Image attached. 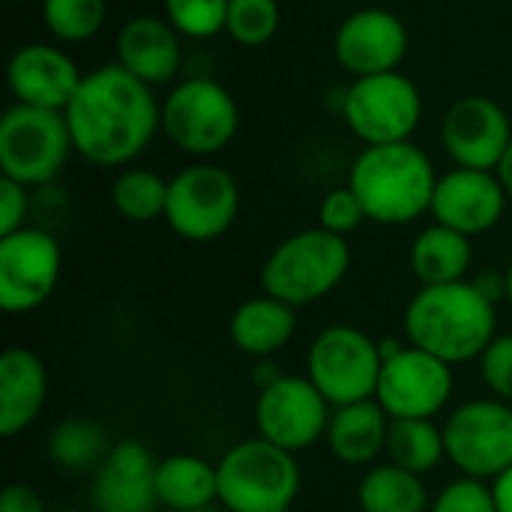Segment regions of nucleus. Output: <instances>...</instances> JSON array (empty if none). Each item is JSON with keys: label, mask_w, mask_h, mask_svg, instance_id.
I'll return each instance as SVG.
<instances>
[{"label": "nucleus", "mask_w": 512, "mask_h": 512, "mask_svg": "<svg viewBox=\"0 0 512 512\" xmlns=\"http://www.w3.org/2000/svg\"><path fill=\"white\" fill-rule=\"evenodd\" d=\"M63 114L75 153L99 168L129 165L162 129V105L150 84L120 63L87 72Z\"/></svg>", "instance_id": "f257e3e1"}, {"label": "nucleus", "mask_w": 512, "mask_h": 512, "mask_svg": "<svg viewBox=\"0 0 512 512\" xmlns=\"http://www.w3.org/2000/svg\"><path fill=\"white\" fill-rule=\"evenodd\" d=\"M495 336V300H489L474 279L423 285L405 309V342L453 369L480 360Z\"/></svg>", "instance_id": "f03ea898"}, {"label": "nucleus", "mask_w": 512, "mask_h": 512, "mask_svg": "<svg viewBox=\"0 0 512 512\" xmlns=\"http://www.w3.org/2000/svg\"><path fill=\"white\" fill-rule=\"evenodd\" d=\"M366 219L378 225H408L432 213L438 174L432 159L411 141L366 147L348 174Z\"/></svg>", "instance_id": "7ed1b4c3"}, {"label": "nucleus", "mask_w": 512, "mask_h": 512, "mask_svg": "<svg viewBox=\"0 0 512 512\" xmlns=\"http://www.w3.org/2000/svg\"><path fill=\"white\" fill-rule=\"evenodd\" d=\"M351 270L348 237L330 234L321 225L285 237L261 267L264 294L300 309L333 294Z\"/></svg>", "instance_id": "20e7f679"}, {"label": "nucleus", "mask_w": 512, "mask_h": 512, "mask_svg": "<svg viewBox=\"0 0 512 512\" xmlns=\"http://www.w3.org/2000/svg\"><path fill=\"white\" fill-rule=\"evenodd\" d=\"M216 471L225 512H288L303 486L297 456L264 438H249L225 450Z\"/></svg>", "instance_id": "39448f33"}, {"label": "nucleus", "mask_w": 512, "mask_h": 512, "mask_svg": "<svg viewBox=\"0 0 512 512\" xmlns=\"http://www.w3.org/2000/svg\"><path fill=\"white\" fill-rule=\"evenodd\" d=\"M72 147L63 111L12 105L0 117V171L21 186H48L66 165Z\"/></svg>", "instance_id": "423d86ee"}, {"label": "nucleus", "mask_w": 512, "mask_h": 512, "mask_svg": "<svg viewBox=\"0 0 512 512\" xmlns=\"http://www.w3.org/2000/svg\"><path fill=\"white\" fill-rule=\"evenodd\" d=\"M381 369V345L351 324H333L321 330L306 354V378L333 408L375 399Z\"/></svg>", "instance_id": "0eeeda50"}, {"label": "nucleus", "mask_w": 512, "mask_h": 512, "mask_svg": "<svg viewBox=\"0 0 512 512\" xmlns=\"http://www.w3.org/2000/svg\"><path fill=\"white\" fill-rule=\"evenodd\" d=\"M240 129V108L225 84L213 78L180 81L162 102V132L189 156L222 153Z\"/></svg>", "instance_id": "6e6552de"}, {"label": "nucleus", "mask_w": 512, "mask_h": 512, "mask_svg": "<svg viewBox=\"0 0 512 512\" xmlns=\"http://www.w3.org/2000/svg\"><path fill=\"white\" fill-rule=\"evenodd\" d=\"M240 213V186L222 165L198 162L168 180L165 222L189 243L222 237Z\"/></svg>", "instance_id": "1a4fd4ad"}, {"label": "nucleus", "mask_w": 512, "mask_h": 512, "mask_svg": "<svg viewBox=\"0 0 512 512\" xmlns=\"http://www.w3.org/2000/svg\"><path fill=\"white\" fill-rule=\"evenodd\" d=\"M342 114L348 129L366 147L399 144L411 141V135L417 132L423 117V96L417 84L399 69L366 75L354 78V84L345 90Z\"/></svg>", "instance_id": "9d476101"}, {"label": "nucleus", "mask_w": 512, "mask_h": 512, "mask_svg": "<svg viewBox=\"0 0 512 512\" xmlns=\"http://www.w3.org/2000/svg\"><path fill=\"white\" fill-rule=\"evenodd\" d=\"M447 459L462 477L492 483L512 468V405L501 399H471L444 423Z\"/></svg>", "instance_id": "9b49d317"}, {"label": "nucleus", "mask_w": 512, "mask_h": 512, "mask_svg": "<svg viewBox=\"0 0 512 512\" xmlns=\"http://www.w3.org/2000/svg\"><path fill=\"white\" fill-rule=\"evenodd\" d=\"M330 417L333 405L306 375H282L276 384L258 390L255 399L258 438L294 456L324 441Z\"/></svg>", "instance_id": "f8f14e48"}, {"label": "nucleus", "mask_w": 512, "mask_h": 512, "mask_svg": "<svg viewBox=\"0 0 512 512\" xmlns=\"http://www.w3.org/2000/svg\"><path fill=\"white\" fill-rule=\"evenodd\" d=\"M63 270V252L45 228H21L0 237V309L27 315L51 300Z\"/></svg>", "instance_id": "ddd939ff"}, {"label": "nucleus", "mask_w": 512, "mask_h": 512, "mask_svg": "<svg viewBox=\"0 0 512 512\" xmlns=\"http://www.w3.org/2000/svg\"><path fill=\"white\" fill-rule=\"evenodd\" d=\"M456 387L453 366L405 345L396 357L384 360L378 378V405L390 420H435Z\"/></svg>", "instance_id": "4468645a"}, {"label": "nucleus", "mask_w": 512, "mask_h": 512, "mask_svg": "<svg viewBox=\"0 0 512 512\" xmlns=\"http://www.w3.org/2000/svg\"><path fill=\"white\" fill-rule=\"evenodd\" d=\"M441 141L459 168L498 171L512 141L510 114L489 96H462L441 120Z\"/></svg>", "instance_id": "2eb2a0df"}, {"label": "nucleus", "mask_w": 512, "mask_h": 512, "mask_svg": "<svg viewBox=\"0 0 512 512\" xmlns=\"http://www.w3.org/2000/svg\"><path fill=\"white\" fill-rule=\"evenodd\" d=\"M333 54L354 78L396 72L408 54V27L390 9H357L339 24Z\"/></svg>", "instance_id": "dca6fc26"}, {"label": "nucleus", "mask_w": 512, "mask_h": 512, "mask_svg": "<svg viewBox=\"0 0 512 512\" xmlns=\"http://www.w3.org/2000/svg\"><path fill=\"white\" fill-rule=\"evenodd\" d=\"M507 189L498 171H477V168H453L438 177L432 216L438 225H447L465 237H477L492 231L507 210Z\"/></svg>", "instance_id": "f3484780"}, {"label": "nucleus", "mask_w": 512, "mask_h": 512, "mask_svg": "<svg viewBox=\"0 0 512 512\" xmlns=\"http://www.w3.org/2000/svg\"><path fill=\"white\" fill-rule=\"evenodd\" d=\"M156 465L153 453L135 441L111 444L108 456L96 465L90 480V504L96 512H153L156 498Z\"/></svg>", "instance_id": "a211bd4d"}, {"label": "nucleus", "mask_w": 512, "mask_h": 512, "mask_svg": "<svg viewBox=\"0 0 512 512\" xmlns=\"http://www.w3.org/2000/svg\"><path fill=\"white\" fill-rule=\"evenodd\" d=\"M78 63L57 45L30 42L9 57L6 81L18 105L66 111L75 90L81 87Z\"/></svg>", "instance_id": "6ab92c4d"}, {"label": "nucleus", "mask_w": 512, "mask_h": 512, "mask_svg": "<svg viewBox=\"0 0 512 512\" xmlns=\"http://www.w3.org/2000/svg\"><path fill=\"white\" fill-rule=\"evenodd\" d=\"M117 63L150 87L168 84L183 63L180 33L168 18L135 15L117 33Z\"/></svg>", "instance_id": "aec40b11"}, {"label": "nucleus", "mask_w": 512, "mask_h": 512, "mask_svg": "<svg viewBox=\"0 0 512 512\" xmlns=\"http://www.w3.org/2000/svg\"><path fill=\"white\" fill-rule=\"evenodd\" d=\"M48 402V369L30 348H6L0 354V435L27 432Z\"/></svg>", "instance_id": "412c9836"}, {"label": "nucleus", "mask_w": 512, "mask_h": 512, "mask_svg": "<svg viewBox=\"0 0 512 512\" xmlns=\"http://www.w3.org/2000/svg\"><path fill=\"white\" fill-rule=\"evenodd\" d=\"M387 435H390L387 411L378 405V399H366V402L333 408L324 441L342 465L360 468V465H375L378 456L387 453Z\"/></svg>", "instance_id": "4be33fe9"}, {"label": "nucleus", "mask_w": 512, "mask_h": 512, "mask_svg": "<svg viewBox=\"0 0 512 512\" xmlns=\"http://www.w3.org/2000/svg\"><path fill=\"white\" fill-rule=\"evenodd\" d=\"M297 333V309L261 294L246 303H240L228 321V336L231 345L255 360H270L279 354Z\"/></svg>", "instance_id": "5701e85b"}, {"label": "nucleus", "mask_w": 512, "mask_h": 512, "mask_svg": "<svg viewBox=\"0 0 512 512\" xmlns=\"http://www.w3.org/2000/svg\"><path fill=\"white\" fill-rule=\"evenodd\" d=\"M156 498L171 512L210 510L219 504V471L195 453H174L156 465Z\"/></svg>", "instance_id": "b1692460"}, {"label": "nucleus", "mask_w": 512, "mask_h": 512, "mask_svg": "<svg viewBox=\"0 0 512 512\" xmlns=\"http://www.w3.org/2000/svg\"><path fill=\"white\" fill-rule=\"evenodd\" d=\"M471 261H474L471 237L438 222L423 228L411 246V270L420 279V285L462 282L468 279Z\"/></svg>", "instance_id": "393cba45"}, {"label": "nucleus", "mask_w": 512, "mask_h": 512, "mask_svg": "<svg viewBox=\"0 0 512 512\" xmlns=\"http://www.w3.org/2000/svg\"><path fill=\"white\" fill-rule=\"evenodd\" d=\"M357 504L363 512H429V489L420 474H411L393 462L369 465L357 486Z\"/></svg>", "instance_id": "a878e982"}, {"label": "nucleus", "mask_w": 512, "mask_h": 512, "mask_svg": "<svg viewBox=\"0 0 512 512\" xmlns=\"http://www.w3.org/2000/svg\"><path fill=\"white\" fill-rule=\"evenodd\" d=\"M444 459H447L444 426H438L435 420H390L387 462L426 477Z\"/></svg>", "instance_id": "bb28decb"}, {"label": "nucleus", "mask_w": 512, "mask_h": 512, "mask_svg": "<svg viewBox=\"0 0 512 512\" xmlns=\"http://www.w3.org/2000/svg\"><path fill=\"white\" fill-rule=\"evenodd\" d=\"M108 450L111 441L105 426L87 417H66L48 438V456L63 471H96Z\"/></svg>", "instance_id": "cd10ccee"}, {"label": "nucleus", "mask_w": 512, "mask_h": 512, "mask_svg": "<svg viewBox=\"0 0 512 512\" xmlns=\"http://www.w3.org/2000/svg\"><path fill=\"white\" fill-rule=\"evenodd\" d=\"M168 180L150 168H126L111 183V207L129 222L165 219Z\"/></svg>", "instance_id": "c85d7f7f"}, {"label": "nucleus", "mask_w": 512, "mask_h": 512, "mask_svg": "<svg viewBox=\"0 0 512 512\" xmlns=\"http://www.w3.org/2000/svg\"><path fill=\"white\" fill-rule=\"evenodd\" d=\"M105 18V0H42V21L48 33L69 45L93 39L105 27Z\"/></svg>", "instance_id": "c756f323"}, {"label": "nucleus", "mask_w": 512, "mask_h": 512, "mask_svg": "<svg viewBox=\"0 0 512 512\" xmlns=\"http://www.w3.org/2000/svg\"><path fill=\"white\" fill-rule=\"evenodd\" d=\"M279 21H282V12L276 0H231L225 33L237 45L261 48L276 36Z\"/></svg>", "instance_id": "7c9ffc66"}, {"label": "nucleus", "mask_w": 512, "mask_h": 512, "mask_svg": "<svg viewBox=\"0 0 512 512\" xmlns=\"http://www.w3.org/2000/svg\"><path fill=\"white\" fill-rule=\"evenodd\" d=\"M231 0H162L165 18L180 36L210 39L225 30Z\"/></svg>", "instance_id": "2f4dec72"}, {"label": "nucleus", "mask_w": 512, "mask_h": 512, "mask_svg": "<svg viewBox=\"0 0 512 512\" xmlns=\"http://www.w3.org/2000/svg\"><path fill=\"white\" fill-rule=\"evenodd\" d=\"M429 512H498V507H495L489 483L459 477V480L447 483L432 498V510Z\"/></svg>", "instance_id": "473e14b6"}, {"label": "nucleus", "mask_w": 512, "mask_h": 512, "mask_svg": "<svg viewBox=\"0 0 512 512\" xmlns=\"http://www.w3.org/2000/svg\"><path fill=\"white\" fill-rule=\"evenodd\" d=\"M318 222L324 231L348 237L366 222V210H363L360 198L351 192V186H342V189H333L324 195V201L318 207Z\"/></svg>", "instance_id": "72a5a7b5"}, {"label": "nucleus", "mask_w": 512, "mask_h": 512, "mask_svg": "<svg viewBox=\"0 0 512 512\" xmlns=\"http://www.w3.org/2000/svg\"><path fill=\"white\" fill-rule=\"evenodd\" d=\"M480 372L489 393L512 405V333H498L480 357Z\"/></svg>", "instance_id": "f704fd0d"}, {"label": "nucleus", "mask_w": 512, "mask_h": 512, "mask_svg": "<svg viewBox=\"0 0 512 512\" xmlns=\"http://www.w3.org/2000/svg\"><path fill=\"white\" fill-rule=\"evenodd\" d=\"M30 213V195H27V186L9 180V177H0V237L6 234H15L24 225Z\"/></svg>", "instance_id": "c9c22d12"}, {"label": "nucleus", "mask_w": 512, "mask_h": 512, "mask_svg": "<svg viewBox=\"0 0 512 512\" xmlns=\"http://www.w3.org/2000/svg\"><path fill=\"white\" fill-rule=\"evenodd\" d=\"M0 512H48L42 495L27 483H12L0 495Z\"/></svg>", "instance_id": "e433bc0d"}, {"label": "nucleus", "mask_w": 512, "mask_h": 512, "mask_svg": "<svg viewBox=\"0 0 512 512\" xmlns=\"http://www.w3.org/2000/svg\"><path fill=\"white\" fill-rule=\"evenodd\" d=\"M489 486H492V498H495L498 512H512V468H507L501 477H495Z\"/></svg>", "instance_id": "4c0bfd02"}, {"label": "nucleus", "mask_w": 512, "mask_h": 512, "mask_svg": "<svg viewBox=\"0 0 512 512\" xmlns=\"http://www.w3.org/2000/svg\"><path fill=\"white\" fill-rule=\"evenodd\" d=\"M255 387L258 390H264V387H270V384H276L279 378H282V372L276 369V363H270V360H258V366H255Z\"/></svg>", "instance_id": "58836bf2"}, {"label": "nucleus", "mask_w": 512, "mask_h": 512, "mask_svg": "<svg viewBox=\"0 0 512 512\" xmlns=\"http://www.w3.org/2000/svg\"><path fill=\"white\" fill-rule=\"evenodd\" d=\"M498 177H501V183H504V189H507L512 201V141L507 153H504V159H501V165H498Z\"/></svg>", "instance_id": "ea45409f"}, {"label": "nucleus", "mask_w": 512, "mask_h": 512, "mask_svg": "<svg viewBox=\"0 0 512 512\" xmlns=\"http://www.w3.org/2000/svg\"><path fill=\"white\" fill-rule=\"evenodd\" d=\"M504 288H507V300H510L512 306V261L507 264V270H504Z\"/></svg>", "instance_id": "a19ab883"}, {"label": "nucleus", "mask_w": 512, "mask_h": 512, "mask_svg": "<svg viewBox=\"0 0 512 512\" xmlns=\"http://www.w3.org/2000/svg\"><path fill=\"white\" fill-rule=\"evenodd\" d=\"M198 512H216V510H213V507H210V510H198Z\"/></svg>", "instance_id": "79ce46f5"}]
</instances>
